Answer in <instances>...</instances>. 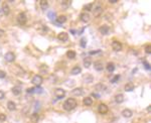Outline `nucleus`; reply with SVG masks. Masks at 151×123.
<instances>
[{"label": "nucleus", "mask_w": 151, "mask_h": 123, "mask_svg": "<svg viewBox=\"0 0 151 123\" xmlns=\"http://www.w3.org/2000/svg\"><path fill=\"white\" fill-rule=\"evenodd\" d=\"M93 4L91 3V4H88V5H85L84 6V9L85 10H87V11H90V10H92V7H93Z\"/></svg>", "instance_id": "nucleus-34"}, {"label": "nucleus", "mask_w": 151, "mask_h": 123, "mask_svg": "<svg viewBox=\"0 0 151 123\" xmlns=\"http://www.w3.org/2000/svg\"><path fill=\"white\" fill-rule=\"evenodd\" d=\"M144 67L146 68V70H150V66H149V64H148V63H146V62L144 63Z\"/></svg>", "instance_id": "nucleus-42"}, {"label": "nucleus", "mask_w": 151, "mask_h": 123, "mask_svg": "<svg viewBox=\"0 0 151 123\" xmlns=\"http://www.w3.org/2000/svg\"><path fill=\"white\" fill-rule=\"evenodd\" d=\"M6 120V115L5 114H0V121L4 122Z\"/></svg>", "instance_id": "nucleus-36"}, {"label": "nucleus", "mask_w": 151, "mask_h": 123, "mask_svg": "<svg viewBox=\"0 0 151 123\" xmlns=\"http://www.w3.org/2000/svg\"><path fill=\"white\" fill-rule=\"evenodd\" d=\"M81 72H82V69H81L80 67H75L70 73H72V75H79V74H81Z\"/></svg>", "instance_id": "nucleus-25"}, {"label": "nucleus", "mask_w": 151, "mask_h": 123, "mask_svg": "<svg viewBox=\"0 0 151 123\" xmlns=\"http://www.w3.org/2000/svg\"><path fill=\"white\" fill-rule=\"evenodd\" d=\"M99 53H101V50H95V52H90L89 54H99Z\"/></svg>", "instance_id": "nucleus-43"}, {"label": "nucleus", "mask_w": 151, "mask_h": 123, "mask_svg": "<svg viewBox=\"0 0 151 123\" xmlns=\"http://www.w3.org/2000/svg\"><path fill=\"white\" fill-rule=\"evenodd\" d=\"M55 94L56 98H59V99H62V98H63V97H65V95H66V91L63 90V89L58 88V89H55Z\"/></svg>", "instance_id": "nucleus-8"}, {"label": "nucleus", "mask_w": 151, "mask_h": 123, "mask_svg": "<svg viewBox=\"0 0 151 123\" xmlns=\"http://www.w3.org/2000/svg\"><path fill=\"white\" fill-rule=\"evenodd\" d=\"M5 76H6L5 72H3V71H0V79H3V78H5Z\"/></svg>", "instance_id": "nucleus-39"}, {"label": "nucleus", "mask_w": 151, "mask_h": 123, "mask_svg": "<svg viewBox=\"0 0 151 123\" xmlns=\"http://www.w3.org/2000/svg\"><path fill=\"white\" fill-rule=\"evenodd\" d=\"M66 21V17L65 15H59L58 18H56V22L58 23H65Z\"/></svg>", "instance_id": "nucleus-24"}, {"label": "nucleus", "mask_w": 151, "mask_h": 123, "mask_svg": "<svg viewBox=\"0 0 151 123\" xmlns=\"http://www.w3.org/2000/svg\"><path fill=\"white\" fill-rule=\"evenodd\" d=\"M96 89L98 91H105L106 86H105V85H103V84H97L96 85Z\"/></svg>", "instance_id": "nucleus-29"}, {"label": "nucleus", "mask_w": 151, "mask_h": 123, "mask_svg": "<svg viewBox=\"0 0 151 123\" xmlns=\"http://www.w3.org/2000/svg\"><path fill=\"white\" fill-rule=\"evenodd\" d=\"M62 5L63 6V8H68L69 5H70V2H68V1H62Z\"/></svg>", "instance_id": "nucleus-35"}, {"label": "nucleus", "mask_w": 151, "mask_h": 123, "mask_svg": "<svg viewBox=\"0 0 151 123\" xmlns=\"http://www.w3.org/2000/svg\"><path fill=\"white\" fill-rule=\"evenodd\" d=\"M77 107V100L74 98H69L65 103H63V108L66 111H70L73 109H75Z\"/></svg>", "instance_id": "nucleus-1"}, {"label": "nucleus", "mask_w": 151, "mask_h": 123, "mask_svg": "<svg viewBox=\"0 0 151 123\" xmlns=\"http://www.w3.org/2000/svg\"><path fill=\"white\" fill-rule=\"evenodd\" d=\"M72 94L75 95V96H82V95L84 94V90L82 88H75L72 91Z\"/></svg>", "instance_id": "nucleus-13"}, {"label": "nucleus", "mask_w": 151, "mask_h": 123, "mask_svg": "<svg viewBox=\"0 0 151 123\" xmlns=\"http://www.w3.org/2000/svg\"><path fill=\"white\" fill-rule=\"evenodd\" d=\"M26 92H27V93H33V92H34V88H29L26 90Z\"/></svg>", "instance_id": "nucleus-41"}, {"label": "nucleus", "mask_w": 151, "mask_h": 123, "mask_svg": "<svg viewBox=\"0 0 151 123\" xmlns=\"http://www.w3.org/2000/svg\"><path fill=\"white\" fill-rule=\"evenodd\" d=\"M40 7H41L43 10L46 9V8L48 7V1H44V0L40 1Z\"/></svg>", "instance_id": "nucleus-28"}, {"label": "nucleus", "mask_w": 151, "mask_h": 123, "mask_svg": "<svg viewBox=\"0 0 151 123\" xmlns=\"http://www.w3.org/2000/svg\"><path fill=\"white\" fill-rule=\"evenodd\" d=\"M2 12L4 13V15H8L9 12H10V8L7 4H4L2 6Z\"/></svg>", "instance_id": "nucleus-21"}, {"label": "nucleus", "mask_w": 151, "mask_h": 123, "mask_svg": "<svg viewBox=\"0 0 151 123\" xmlns=\"http://www.w3.org/2000/svg\"><path fill=\"white\" fill-rule=\"evenodd\" d=\"M38 119H39V116H38L37 113H33V114L31 115V120H32L33 122H37Z\"/></svg>", "instance_id": "nucleus-30"}, {"label": "nucleus", "mask_w": 151, "mask_h": 123, "mask_svg": "<svg viewBox=\"0 0 151 123\" xmlns=\"http://www.w3.org/2000/svg\"><path fill=\"white\" fill-rule=\"evenodd\" d=\"M114 70H115V66H114L113 63H109L107 65V71H108L109 73H113Z\"/></svg>", "instance_id": "nucleus-26"}, {"label": "nucleus", "mask_w": 151, "mask_h": 123, "mask_svg": "<svg viewBox=\"0 0 151 123\" xmlns=\"http://www.w3.org/2000/svg\"><path fill=\"white\" fill-rule=\"evenodd\" d=\"M4 97H5V93L3 91H0V100L4 99Z\"/></svg>", "instance_id": "nucleus-40"}, {"label": "nucleus", "mask_w": 151, "mask_h": 123, "mask_svg": "<svg viewBox=\"0 0 151 123\" xmlns=\"http://www.w3.org/2000/svg\"><path fill=\"white\" fill-rule=\"evenodd\" d=\"M4 59H5L6 62H8V63H12V62L15 60V54L12 52H8L7 54H5Z\"/></svg>", "instance_id": "nucleus-6"}, {"label": "nucleus", "mask_w": 151, "mask_h": 123, "mask_svg": "<svg viewBox=\"0 0 151 123\" xmlns=\"http://www.w3.org/2000/svg\"><path fill=\"white\" fill-rule=\"evenodd\" d=\"M66 56H68L69 59H75L77 54H76V52H75V50H69V52L66 53Z\"/></svg>", "instance_id": "nucleus-27"}, {"label": "nucleus", "mask_w": 151, "mask_h": 123, "mask_svg": "<svg viewBox=\"0 0 151 123\" xmlns=\"http://www.w3.org/2000/svg\"><path fill=\"white\" fill-rule=\"evenodd\" d=\"M122 115H123V117H125V118H130L131 116L133 115V112L131 111L130 109H124L122 111Z\"/></svg>", "instance_id": "nucleus-15"}, {"label": "nucleus", "mask_w": 151, "mask_h": 123, "mask_svg": "<svg viewBox=\"0 0 151 123\" xmlns=\"http://www.w3.org/2000/svg\"><path fill=\"white\" fill-rule=\"evenodd\" d=\"M12 93L16 95V96H18V95L21 94V88L19 87H13L12 88Z\"/></svg>", "instance_id": "nucleus-23"}, {"label": "nucleus", "mask_w": 151, "mask_h": 123, "mask_svg": "<svg viewBox=\"0 0 151 123\" xmlns=\"http://www.w3.org/2000/svg\"><path fill=\"white\" fill-rule=\"evenodd\" d=\"M112 47L114 50H116V52H119V50H122V44L121 42H119L118 40H114L112 42Z\"/></svg>", "instance_id": "nucleus-10"}, {"label": "nucleus", "mask_w": 151, "mask_h": 123, "mask_svg": "<svg viewBox=\"0 0 151 123\" xmlns=\"http://www.w3.org/2000/svg\"><path fill=\"white\" fill-rule=\"evenodd\" d=\"M10 70L12 71L13 74L17 75V76H23V75L25 74L24 70H23L20 66H18V65H14V66H11V67H10Z\"/></svg>", "instance_id": "nucleus-2"}, {"label": "nucleus", "mask_w": 151, "mask_h": 123, "mask_svg": "<svg viewBox=\"0 0 151 123\" xmlns=\"http://www.w3.org/2000/svg\"><path fill=\"white\" fill-rule=\"evenodd\" d=\"M145 52H146V54H151V46H145Z\"/></svg>", "instance_id": "nucleus-38"}, {"label": "nucleus", "mask_w": 151, "mask_h": 123, "mask_svg": "<svg viewBox=\"0 0 151 123\" xmlns=\"http://www.w3.org/2000/svg\"><path fill=\"white\" fill-rule=\"evenodd\" d=\"M3 35H4V30L0 28V36H3Z\"/></svg>", "instance_id": "nucleus-44"}, {"label": "nucleus", "mask_w": 151, "mask_h": 123, "mask_svg": "<svg viewBox=\"0 0 151 123\" xmlns=\"http://www.w3.org/2000/svg\"><path fill=\"white\" fill-rule=\"evenodd\" d=\"M7 108L9 109L10 111L15 110V109H16V104H15L13 101H8V103H7Z\"/></svg>", "instance_id": "nucleus-20"}, {"label": "nucleus", "mask_w": 151, "mask_h": 123, "mask_svg": "<svg viewBox=\"0 0 151 123\" xmlns=\"http://www.w3.org/2000/svg\"><path fill=\"white\" fill-rule=\"evenodd\" d=\"M92 96H94V97L97 98V99H99V98H100V96H99L98 94H94V93H93V94H92Z\"/></svg>", "instance_id": "nucleus-45"}, {"label": "nucleus", "mask_w": 151, "mask_h": 123, "mask_svg": "<svg viewBox=\"0 0 151 123\" xmlns=\"http://www.w3.org/2000/svg\"><path fill=\"white\" fill-rule=\"evenodd\" d=\"M83 80H84V82H85L86 84H90V83H92V82L94 81V77L92 76V75H90V74H87V75L84 76Z\"/></svg>", "instance_id": "nucleus-12"}, {"label": "nucleus", "mask_w": 151, "mask_h": 123, "mask_svg": "<svg viewBox=\"0 0 151 123\" xmlns=\"http://www.w3.org/2000/svg\"><path fill=\"white\" fill-rule=\"evenodd\" d=\"M80 44H81V46H82L83 49H85L86 46H87V39L86 38H82L81 39V42H80Z\"/></svg>", "instance_id": "nucleus-31"}, {"label": "nucleus", "mask_w": 151, "mask_h": 123, "mask_svg": "<svg viewBox=\"0 0 151 123\" xmlns=\"http://www.w3.org/2000/svg\"><path fill=\"white\" fill-rule=\"evenodd\" d=\"M42 82H43V79H42L41 76H39V75H35V76L32 78V80H31V83L33 85H35L36 87H39L40 85L42 84Z\"/></svg>", "instance_id": "nucleus-4"}, {"label": "nucleus", "mask_w": 151, "mask_h": 123, "mask_svg": "<svg viewBox=\"0 0 151 123\" xmlns=\"http://www.w3.org/2000/svg\"><path fill=\"white\" fill-rule=\"evenodd\" d=\"M81 20H82L83 22L87 23L90 20V15L88 13H82V14H81Z\"/></svg>", "instance_id": "nucleus-16"}, {"label": "nucleus", "mask_w": 151, "mask_h": 123, "mask_svg": "<svg viewBox=\"0 0 151 123\" xmlns=\"http://www.w3.org/2000/svg\"><path fill=\"white\" fill-rule=\"evenodd\" d=\"M94 69H95L96 71H98V72L103 71V69H104L103 64L101 63V62H95V63H94Z\"/></svg>", "instance_id": "nucleus-14"}, {"label": "nucleus", "mask_w": 151, "mask_h": 123, "mask_svg": "<svg viewBox=\"0 0 151 123\" xmlns=\"http://www.w3.org/2000/svg\"><path fill=\"white\" fill-rule=\"evenodd\" d=\"M147 111H151V107H150V106H148V107H147Z\"/></svg>", "instance_id": "nucleus-46"}, {"label": "nucleus", "mask_w": 151, "mask_h": 123, "mask_svg": "<svg viewBox=\"0 0 151 123\" xmlns=\"http://www.w3.org/2000/svg\"><path fill=\"white\" fill-rule=\"evenodd\" d=\"M108 111H109V108L106 104L102 103L98 106V112L100 114H106V113H108Z\"/></svg>", "instance_id": "nucleus-5"}, {"label": "nucleus", "mask_w": 151, "mask_h": 123, "mask_svg": "<svg viewBox=\"0 0 151 123\" xmlns=\"http://www.w3.org/2000/svg\"><path fill=\"white\" fill-rule=\"evenodd\" d=\"M119 79H120V75H116L115 77H113V79L111 80V83H117V82L119 81Z\"/></svg>", "instance_id": "nucleus-33"}, {"label": "nucleus", "mask_w": 151, "mask_h": 123, "mask_svg": "<svg viewBox=\"0 0 151 123\" xmlns=\"http://www.w3.org/2000/svg\"><path fill=\"white\" fill-rule=\"evenodd\" d=\"M91 65H92V60L90 58H86L84 60V66H85V68H90Z\"/></svg>", "instance_id": "nucleus-22"}, {"label": "nucleus", "mask_w": 151, "mask_h": 123, "mask_svg": "<svg viewBox=\"0 0 151 123\" xmlns=\"http://www.w3.org/2000/svg\"><path fill=\"white\" fill-rule=\"evenodd\" d=\"M99 31L102 33V35H108V33L110 32V27L108 25H102L99 28Z\"/></svg>", "instance_id": "nucleus-11"}, {"label": "nucleus", "mask_w": 151, "mask_h": 123, "mask_svg": "<svg viewBox=\"0 0 151 123\" xmlns=\"http://www.w3.org/2000/svg\"><path fill=\"white\" fill-rule=\"evenodd\" d=\"M83 103L86 106H91L93 104V100H92V98H90V97H86V98H84Z\"/></svg>", "instance_id": "nucleus-19"}, {"label": "nucleus", "mask_w": 151, "mask_h": 123, "mask_svg": "<svg viewBox=\"0 0 151 123\" xmlns=\"http://www.w3.org/2000/svg\"><path fill=\"white\" fill-rule=\"evenodd\" d=\"M34 92H36V93H42L43 90L40 87H36V88H34Z\"/></svg>", "instance_id": "nucleus-37"}, {"label": "nucleus", "mask_w": 151, "mask_h": 123, "mask_svg": "<svg viewBox=\"0 0 151 123\" xmlns=\"http://www.w3.org/2000/svg\"><path fill=\"white\" fill-rule=\"evenodd\" d=\"M92 10H93L94 15H95V16H99V15H101V13H102L103 8H102V6H101L100 4H98V5L94 6V8H92Z\"/></svg>", "instance_id": "nucleus-7"}, {"label": "nucleus", "mask_w": 151, "mask_h": 123, "mask_svg": "<svg viewBox=\"0 0 151 123\" xmlns=\"http://www.w3.org/2000/svg\"><path fill=\"white\" fill-rule=\"evenodd\" d=\"M48 18H49V19H52V20H55V12H52V11L48 12Z\"/></svg>", "instance_id": "nucleus-32"}, {"label": "nucleus", "mask_w": 151, "mask_h": 123, "mask_svg": "<svg viewBox=\"0 0 151 123\" xmlns=\"http://www.w3.org/2000/svg\"><path fill=\"white\" fill-rule=\"evenodd\" d=\"M17 22L19 23L20 25H24L26 22H27V17H26V14L24 12L19 13L17 16Z\"/></svg>", "instance_id": "nucleus-3"}, {"label": "nucleus", "mask_w": 151, "mask_h": 123, "mask_svg": "<svg viewBox=\"0 0 151 123\" xmlns=\"http://www.w3.org/2000/svg\"><path fill=\"white\" fill-rule=\"evenodd\" d=\"M124 90L126 92H132L134 90V85L132 83H128L125 85V87H124Z\"/></svg>", "instance_id": "nucleus-18"}, {"label": "nucleus", "mask_w": 151, "mask_h": 123, "mask_svg": "<svg viewBox=\"0 0 151 123\" xmlns=\"http://www.w3.org/2000/svg\"><path fill=\"white\" fill-rule=\"evenodd\" d=\"M115 101H116V103H122V102H124V96H123V94H117L116 96H115Z\"/></svg>", "instance_id": "nucleus-17"}, {"label": "nucleus", "mask_w": 151, "mask_h": 123, "mask_svg": "<svg viewBox=\"0 0 151 123\" xmlns=\"http://www.w3.org/2000/svg\"><path fill=\"white\" fill-rule=\"evenodd\" d=\"M58 38L60 42H68V39H69V35L66 32H60V33H59Z\"/></svg>", "instance_id": "nucleus-9"}]
</instances>
